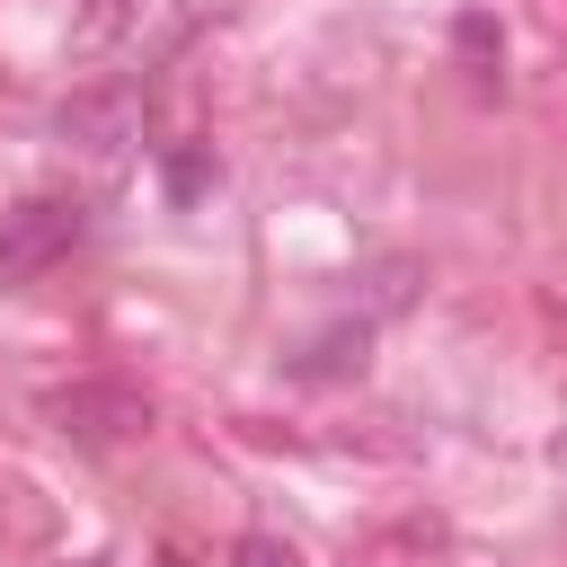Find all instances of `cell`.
I'll return each mask as SVG.
<instances>
[{
  "instance_id": "obj_1",
  "label": "cell",
  "mask_w": 567,
  "mask_h": 567,
  "mask_svg": "<svg viewBox=\"0 0 567 567\" xmlns=\"http://www.w3.org/2000/svg\"><path fill=\"white\" fill-rule=\"evenodd\" d=\"M89 230V204L80 195H27L0 213V284H35L44 266L71 257V239Z\"/></svg>"
},
{
  "instance_id": "obj_2",
  "label": "cell",
  "mask_w": 567,
  "mask_h": 567,
  "mask_svg": "<svg viewBox=\"0 0 567 567\" xmlns=\"http://www.w3.org/2000/svg\"><path fill=\"white\" fill-rule=\"evenodd\" d=\"M44 408H53V425H62L71 443H89V452L133 443V434L151 425V399H142V390H124V381H71V390H53Z\"/></svg>"
},
{
  "instance_id": "obj_3",
  "label": "cell",
  "mask_w": 567,
  "mask_h": 567,
  "mask_svg": "<svg viewBox=\"0 0 567 567\" xmlns=\"http://www.w3.org/2000/svg\"><path fill=\"white\" fill-rule=\"evenodd\" d=\"M53 124H62V142H80V151L115 159L124 142H142V89H80Z\"/></svg>"
},
{
  "instance_id": "obj_4",
  "label": "cell",
  "mask_w": 567,
  "mask_h": 567,
  "mask_svg": "<svg viewBox=\"0 0 567 567\" xmlns=\"http://www.w3.org/2000/svg\"><path fill=\"white\" fill-rule=\"evenodd\" d=\"M230 567H301V549H292V540H275V532H248V540L230 549Z\"/></svg>"
},
{
  "instance_id": "obj_5",
  "label": "cell",
  "mask_w": 567,
  "mask_h": 567,
  "mask_svg": "<svg viewBox=\"0 0 567 567\" xmlns=\"http://www.w3.org/2000/svg\"><path fill=\"white\" fill-rule=\"evenodd\" d=\"M80 567H97V558H80Z\"/></svg>"
}]
</instances>
